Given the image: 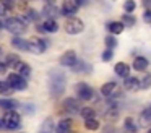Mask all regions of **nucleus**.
<instances>
[{"label": "nucleus", "instance_id": "8", "mask_svg": "<svg viewBox=\"0 0 151 133\" xmlns=\"http://www.w3.org/2000/svg\"><path fill=\"white\" fill-rule=\"evenodd\" d=\"M7 81L10 83V86L13 88V91H24L28 88V81L17 73H10L7 78Z\"/></svg>", "mask_w": 151, "mask_h": 133}, {"label": "nucleus", "instance_id": "41", "mask_svg": "<svg viewBox=\"0 0 151 133\" xmlns=\"http://www.w3.org/2000/svg\"><path fill=\"white\" fill-rule=\"evenodd\" d=\"M76 2H78L80 6H86V5L89 3V0H76Z\"/></svg>", "mask_w": 151, "mask_h": 133}, {"label": "nucleus", "instance_id": "16", "mask_svg": "<svg viewBox=\"0 0 151 133\" xmlns=\"http://www.w3.org/2000/svg\"><path fill=\"white\" fill-rule=\"evenodd\" d=\"M17 107H20V102L15 99H10V97H4L0 99V109L8 112V110H17Z\"/></svg>", "mask_w": 151, "mask_h": 133}, {"label": "nucleus", "instance_id": "27", "mask_svg": "<svg viewBox=\"0 0 151 133\" xmlns=\"http://www.w3.org/2000/svg\"><path fill=\"white\" fill-rule=\"evenodd\" d=\"M124 130H125L127 133H137V132H138L137 122H135L132 117H127V119H125V122H124Z\"/></svg>", "mask_w": 151, "mask_h": 133}, {"label": "nucleus", "instance_id": "37", "mask_svg": "<svg viewBox=\"0 0 151 133\" xmlns=\"http://www.w3.org/2000/svg\"><path fill=\"white\" fill-rule=\"evenodd\" d=\"M23 112L26 115H33L34 114V104H23Z\"/></svg>", "mask_w": 151, "mask_h": 133}, {"label": "nucleus", "instance_id": "26", "mask_svg": "<svg viewBox=\"0 0 151 133\" xmlns=\"http://www.w3.org/2000/svg\"><path fill=\"white\" fill-rule=\"evenodd\" d=\"M42 29H44V32H57V29H59V24H57L55 19L47 18L46 21L42 23Z\"/></svg>", "mask_w": 151, "mask_h": 133}, {"label": "nucleus", "instance_id": "25", "mask_svg": "<svg viewBox=\"0 0 151 133\" xmlns=\"http://www.w3.org/2000/svg\"><path fill=\"white\" fill-rule=\"evenodd\" d=\"M120 23L124 24V28H132V26L137 23V18H135L133 13H124L120 16Z\"/></svg>", "mask_w": 151, "mask_h": 133}, {"label": "nucleus", "instance_id": "47", "mask_svg": "<svg viewBox=\"0 0 151 133\" xmlns=\"http://www.w3.org/2000/svg\"><path fill=\"white\" fill-rule=\"evenodd\" d=\"M0 55H2V49H0Z\"/></svg>", "mask_w": 151, "mask_h": 133}, {"label": "nucleus", "instance_id": "43", "mask_svg": "<svg viewBox=\"0 0 151 133\" xmlns=\"http://www.w3.org/2000/svg\"><path fill=\"white\" fill-rule=\"evenodd\" d=\"M46 5H55V0H46Z\"/></svg>", "mask_w": 151, "mask_h": 133}, {"label": "nucleus", "instance_id": "38", "mask_svg": "<svg viewBox=\"0 0 151 133\" xmlns=\"http://www.w3.org/2000/svg\"><path fill=\"white\" fill-rule=\"evenodd\" d=\"M143 21L148 23V24H151V8H146L143 13Z\"/></svg>", "mask_w": 151, "mask_h": 133}, {"label": "nucleus", "instance_id": "23", "mask_svg": "<svg viewBox=\"0 0 151 133\" xmlns=\"http://www.w3.org/2000/svg\"><path fill=\"white\" fill-rule=\"evenodd\" d=\"M124 24H122L120 21H111L107 24V31H109V34H112V36H117V34H120V32H124Z\"/></svg>", "mask_w": 151, "mask_h": 133}, {"label": "nucleus", "instance_id": "33", "mask_svg": "<svg viewBox=\"0 0 151 133\" xmlns=\"http://www.w3.org/2000/svg\"><path fill=\"white\" fill-rule=\"evenodd\" d=\"M151 88V73H146L140 80V89H150Z\"/></svg>", "mask_w": 151, "mask_h": 133}, {"label": "nucleus", "instance_id": "29", "mask_svg": "<svg viewBox=\"0 0 151 133\" xmlns=\"http://www.w3.org/2000/svg\"><path fill=\"white\" fill-rule=\"evenodd\" d=\"M15 91H13V88L10 86V83L8 81H0V94L2 96H12Z\"/></svg>", "mask_w": 151, "mask_h": 133}, {"label": "nucleus", "instance_id": "20", "mask_svg": "<svg viewBox=\"0 0 151 133\" xmlns=\"http://www.w3.org/2000/svg\"><path fill=\"white\" fill-rule=\"evenodd\" d=\"M54 130L55 133H72V119H62Z\"/></svg>", "mask_w": 151, "mask_h": 133}, {"label": "nucleus", "instance_id": "10", "mask_svg": "<svg viewBox=\"0 0 151 133\" xmlns=\"http://www.w3.org/2000/svg\"><path fill=\"white\" fill-rule=\"evenodd\" d=\"M13 70H15V73H17V75H20L21 78H24V80L31 76V67L26 63V62L18 60L17 63L13 65Z\"/></svg>", "mask_w": 151, "mask_h": 133}, {"label": "nucleus", "instance_id": "40", "mask_svg": "<svg viewBox=\"0 0 151 133\" xmlns=\"http://www.w3.org/2000/svg\"><path fill=\"white\" fill-rule=\"evenodd\" d=\"M141 2H143L145 10H146V8H151V0H141Z\"/></svg>", "mask_w": 151, "mask_h": 133}, {"label": "nucleus", "instance_id": "36", "mask_svg": "<svg viewBox=\"0 0 151 133\" xmlns=\"http://www.w3.org/2000/svg\"><path fill=\"white\" fill-rule=\"evenodd\" d=\"M20 60V58H18V55H15V54H8L7 55V58H5V65H12V67H13L15 63H17V62Z\"/></svg>", "mask_w": 151, "mask_h": 133}, {"label": "nucleus", "instance_id": "4", "mask_svg": "<svg viewBox=\"0 0 151 133\" xmlns=\"http://www.w3.org/2000/svg\"><path fill=\"white\" fill-rule=\"evenodd\" d=\"M75 93H76V99L80 101H93L96 96V91L94 88H91L88 83H85V81H80V83L75 84Z\"/></svg>", "mask_w": 151, "mask_h": 133}, {"label": "nucleus", "instance_id": "7", "mask_svg": "<svg viewBox=\"0 0 151 133\" xmlns=\"http://www.w3.org/2000/svg\"><path fill=\"white\" fill-rule=\"evenodd\" d=\"M62 109L63 112L67 114H80V109H81V102L76 97H67L62 102Z\"/></svg>", "mask_w": 151, "mask_h": 133}, {"label": "nucleus", "instance_id": "30", "mask_svg": "<svg viewBox=\"0 0 151 133\" xmlns=\"http://www.w3.org/2000/svg\"><path fill=\"white\" fill-rule=\"evenodd\" d=\"M80 115L85 120L93 119V117H96V109H93V107H81V109H80Z\"/></svg>", "mask_w": 151, "mask_h": 133}, {"label": "nucleus", "instance_id": "2", "mask_svg": "<svg viewBox=\"0 0 151 133\" xmlns=\"http://www.w3.org/2000/svg\"><path fill=\"white\" fill-rule=\"evenodd\" d=\"M4 28L7 29V31H10L12 34H15V36H21L24 31H26L28 26L24 24L23 21H20L18 16H8V18L4 21Z\"/></svg>", "mask_w": 151, "mask_h": 133}, {"label": "nucleus", "instance_id": "14", "mask_svg": "<svg viewBox=\"0 0 151 133\" xmlns=\"http://www.w3.org/2000/svg\"><path fill=\"white\" fill-rule=\"evenodd\" d=\"M124 89L125 91H138L140 89V78L137 76H127L124 78Z\"/></svg>", "mask_w": 151, "mask_h": 133}, {"label": "nucleus", "instance_id": "22", "mask_svg": "<svg viewBox=\"0 0 151 133\" xmlns=\"http://www.w3.org/2000/svg\"><path fill=\"white\" fill-rule=\"evenodd\" d=\"M54 128H55V125H54V119L52 117H47V119H44V122L41 123L39 133H54Z\"/></svg>", "mask_w": 151, "mask_h": 133}, {"label": "nucleus", "instance_id": "6", "mask_svg": "<svg viewBox=\"0 0 151 133\" xmlns=\"http://www.w3.org/2000/svg\"><path fill=\"white\" fill-rule=\"evenodd\" d=\"M28 44H29V52H33V54H42V52H46L47 45H49V41L41 39V37H31L28 41Z\"/></svg>", "mask_w": 151, "mask_h": 133}, {"label": "nucleus", "instance_id": "21", "mask_svg": "<svg viewBox=\"0 0 151 133\" xmlns=\"http://www.w3.org/2000/svg\"><path fill=\"white\" fill-rule=\"evenodd\" d=\"M148 67H150V60L146 57H135L133 58V68L137 71H146Z\"/></svg>", "mask_w": 151, "mask_h": 133}, {"label": "nucleus", "instance_id": "42", "mask_svg": "<svg viewBox=\"0 0 151 133\" xmlns=\"http://www.w3.org/2000/svg\"><path fill=\"white\" fill-rule=\"evenodd\" d=\"M104 133H114V127H111V125L106 127V128H104Z\"/></svg>", "mask_w": 151, "mask_h": 133}, {"label": "nucleus", "instance_id": "34", "mask_svg": "<svg viewBox=\"0 0 151 133\" xmlns=\"http://www.w3.org/2000/svg\"><path fill=\"white\" fill-rule=\"evenodd\" d=\"M135 8H137V2H135V0H125V2H124L125 13H133Z\"/></svg>", "mask_w": 151, "mask_h": 133}, {"label": "nucleus", "instance_id": "19", "mask_svg": "<svg viewBox=\"0 0 151 133\" xmlns=\"http://www.w3.org/2000/svg\"><path fill=\"white\" fill-rule=\"evenodd\" d=\"M117 89L119 88H117V83H115V81H107V83H104L101 86V94L104 97H111Z\"/></svg>", "mask_w": 151, "mask_h": 133}, {"label": "nucleus", "instance_id": "39", "mask_svg": "<svg viewBox=\"0 0 151 133\" xmlns=\"http://www.w3.org/2000/svg\"><path fill=\"white\" fill-rule=\"evenodd\" d=\"M7 65H5V62H0V73H5L7 71Z\"/></svg>", "mask_w": 151, "mask_h": 133}, {"label": "nucleus", "instance_id": "13", "mask_svg": "<svg viewBox=\"0 0 151 133\" xmlns=\"http://www.w3.org/2000/svg\"><path fill=\"white\" fill-rule=\"evenodd\" d=\"M70 68H72L73 73H89V71L93 70V67L88 63V62H86V60H80V58Z\"/></svg>", "mask_w": 151, "mask_h": 133}, {"label": "nucleus", "instance_id": "24", "mask_svg": "<svg viewBox=\"0 0 151 133\" xmlns=\"http://www.w3.org/2000/svg\"><path fill=\"white\" fill-rule=\"evenodd\" d=\"M42 15H46L47 18H50V19H55L57 16L60 15V10L57 8L55 5H46L42 8Z\"/></svg>", "mask_w": 151, "mask_h": 133}, {"label": "nucleus", "instance_id": "15", "mask_svg": "<svg viewBox=\"0 0 151 133\" xmlns=\"http://www.w3.org/2000/svg\"><path fill=\"white\" fill-rule=\"evenodd\" d=\"M138 127H143V128H150L151 127V110H150V107L141 110L140 117H138Z\"/></svg>", "mask_w": 151, "mask_h": 133}, {"label": "nucleus", "instance_id": "45", "mask_svg": "<svg viewBox=\"0 0 151 133\" xmlns=\"http://www.w3.org/2000/svg\"><path fill=\"white\" fill-rule=\"evenodd\" d=\"M4 28V21H2V19H0V29Z\"/></svg>", "mask_w": 151, "mask_h": 133}, {"label": "nucleus", "instance_id": "48", "mask_svg": "<svg viewBox=\"0 0 151 133\" xmlns=\"http://www.w3.org/2000/svg\"><path fill=\"white\" fill-rule=\"evenodd\" d=\"M148 107H150V110H151V106H148Z\"/></svg>", "mask_w": 151, "mask_h": 133}, {"label": "nucleus", "instance_id": "3", "mask_svg": "<svg viewBox=\"0 0 151 133\" xmlns=\"http://www.w3.org/2000/svg\"><path fill=\"white\" fill-rule=\"evenodd\" d=\"M2 122H4V128H7V130H18L21 127V115L17 112V110H8V112L4 114Z\"/></svg>", "mask_w": 151, "mask_h": 133}, {"label": "nucleus", "instance_id": "46", "mask_svg": "<svg viewBox=\"0 0 151 133\" xmlns=\"http://www.w3.org/2000/svg\"><path fill=\"white\" fill-rule=\"evenodd\" d=\"M148 133H151V127H150V130H148Z\"/></svg>", "mask_w": 151, "mask_h": 133}, {"label": "nucleus", "instance_id": "35", "mask_svg": "<svg viewBox=\"0 0 151 133\" xmlns=\"http://www.w3.org/2000/svg\"><path fill=\"white\" fill-rule=\"evenodd\" d=\"M101 58H102V62H111L112 58H114V50H111V49H106V50L102 52Z\"/></svg>", "mask_w": 151, "mask_h": 133}, {"label": "nucleus", "instance_id": "32", "mask_svg": "<svg viewBox=\"0 0 151 133\" xmlns=\"http://www.w3.org/2000/svg\"><path fill=\"white\" fill-rule=\"evenodd\" d=\"M39 16L41 15L34 8H29L26 12V18H28V21H29V23H37V21H39Z\"/></svg>", "mask_w": 151, "mask_h": 133}, {"label": "nucleus", "instance_id": "12", "mask_svg": "<svg viewBox=\"0 0 151 133\" xmlns=\"http://www.w3.org/2000/svg\"><path fill=\"white\" fill-rule=\"evenodd\" d=\"M106 112H104V117L109 120V122H114V120L119 119V115H120V107H119V104L115 102H111L109 104V107H106Z\"/></svg>", "mask_w": 151, "mask_h": 133}, {"label": "nucleus", "instance_id": "44", "mask_svg": "<svg viewBox=\"0 0 151 133\" xmlns=\"http://www.w3.org/2000/svg\"><path fill=\"white\" fill-rule=\"evenodd\" d=\"M4 128V122H2V119H0V130Z\"/></svg>", "mask_w": 151, "mask_h": 133}, {"label": "nucleus", "instance_id": "11", "mask_svg": "<svg viewBox=\"0 0 151 133\" xmlns=\"http://www.w3.org/2000/svg\"><path fill=\"white\" fill-rule=\"evenodd\" d=\"M78 60V57H76V52L75 50H67V52H63L62 54V57H60V65H62V67H72L73 63H75V62Z\"/></svg>", "mask_w": 151, "mask_h": 133}, {"label": "nucleus", "instance_id": "1", "mask_svg": "<svg viewBox=\"0 0 151 133\" xmlns=\"http://www.w3.org/2000/svg\"><path fill=\"white\" fill-rule=\"evenodd\" d=\"M47 88H49V94L52 99H59L63 96L67 88V76L62 70H50L47 75Z\"/></svg>", "mask_w": 151, "mask_h": 133}, {"label": "nucleus", "instance_id": "28", "mask_svg": "<svg viewBox=\"0 0 151 133\" xmlns=\"http://www.w3.org/2000/svg\"><path fill=\"white\" fill-rule=\"evenodd\" d=\"M99 127H101V123H99V120L96 119V117H93V119H86V120H85V128L89 130V132H96Z\"/></svg>", "mask_w": 151, "mask_h": 133}, {"label": "nucleus", "instance_id": "17", "mask_svg": "<svg viewBox=\"0 0 151 133\" xmlns=\"http://www.w3.org/2000/svg\"><path fill=\"white\" fill-rule=\"evenodd\" d=\"M114 71H115V75H117V76L127 78V76H130V65L125 63V62H119V63H115Z\"/></svg>", "mask_w": 151, "mask_h": 133}, {"label": "nucleus", "instance_id": "5", "mask_svg": "<svg viewBox=\"0 0 151 133\" xmlns=\"http://www.w3.org/2000/svg\"><path fill=\"white\" fill-rule=\"evenodd\" d=\"M63 29L67 31V34L76 36V34H80V32L85 31V23H83L80 18H76V16H68L67 21H65V24H63Z\"/></svg>", "mask_w": 151, "mask_h": 133}, {"label": "nucleus", "instance_id": "31", "mask_svg": "<svg viewBox=\"0 0 151 133\" xmlns=\"http://www.w3.org/2000/svg\"><path fill=\"white\" fill-rule=\"evenodd\" d=\"M104 44H106V49L114 50V49L117 47V39H115V36L107 34V36H106V39H104Z\"/></svg>", "mask_w": 151, "mask_h": 133}, {"label": "nucleus", "instance_id": "18", "mask_svg": "<svg viewBox=\"0 0 151 133\" xmlns=\"http://www.w3.org/2000/svg\"><path fill=\"white\" fill-rule=\"evenodd\" d=\"M12 45H13L15 49H18V50H23V52L29 50V44H28V41L23 39V37H20V36H13V37H12Z\"/></svg>", "mask_w": 151, "mask_h": 133}, {"label": "nucleus", "instance_id": "9", "mask_svg": "<svg viewBox=\"0 0 151 133\" xmlns=\"http://www.w3.org/2000/svg\"><path fill=\"white\" fill-rule=\"evenodd\" d=\"M80 10V5L76 0H63V5H62V10L60 13L65 16H75V13Z\"/></svg>", "mask_w": 151, "mask_h": 133}]
</instances>
